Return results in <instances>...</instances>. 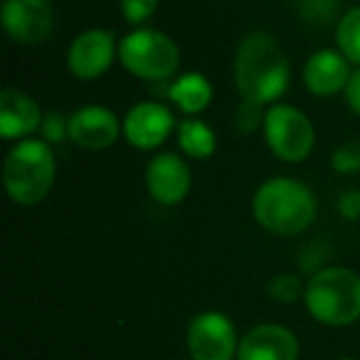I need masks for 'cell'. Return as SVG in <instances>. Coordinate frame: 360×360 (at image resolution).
<instances>
[{"label": "cell", "instance_id": "obj_24", "mask_svg": "<svg viewBox=\"0 0 360 360\" xmlns=\"http://www.w3.org/2000/svg\"><path fill=\"white\" fill-rule=\"evenodd\" d=\"M42 139L47 141V143H62L65 141V136L70 139V119H65L62 114H47L45 119H42Z\"/></svg>", "mask_w": 360, "mask_h": 360}, {"label": "cell", "instance_id": "obj_3", "mask_svg": "<svg viewBox=\"0 0 360 360\" xmlns=\"http://www.w3.org/2000/svg\"><path fill=\"white\" fill-rule=\"evenodd\" d=\"M57 160L45 139H22L3 163V183L13 202L22 207L40 205L55 188Z\"/></svg>", "mask_w": 360, "mask_h": 360}, {"label": "cell", "instance_id": "obj_19", "mask_svg": "<svg viewBox=\"0 0 360 360\" xmlns=\"http://www.w3.org/2000/svg\"><path fill=\"white\" fill-rule=\"evenodd\" d=\"M340 0H296V11L311 25H326L335 18Z\"/></svg>", "mask_w": 360, "mask_h": 360}, {"label": "cell", "instance_id": "obj_7", "mask_svg": "<svg viewBox=\"0 0 360 360\" xmlns=\"http://www.w3.org/2000/svg\"><path fill=\"white\" fill-rule=\"evenodd\" d=\"M240 348L235 323L222 311H202L188 326V353L193 360H232Z\"/></svg>", "mask_w": 360, "mask_h": 360}, {"label": "cell", "instance_id": "obj_13", "mask_svg": "<svg viewBox=\"0 0 360 360\" xmlns=\"http://www.w3.org/2000/svg\"><path fill=\"white\" fill-rule=\"evenodd\" d=\"M237 360H299V340L286 326L259 323L240 338Z\"/></svg>", "mask_w": 360, "mask_h": 360}, {"label": "cell", "instance_id": "obj_12", "mask_svg": "<svg viewBox=\"0 0 360 360\" xmlns=\"http://www.w3.org/2000/svg\"><path fill=\"white\" fill-rule=\"evenodd\" d=\"M124 134V121L99 104L82 106L70 116V141L86 150H106Z\"/></svg>", "mask_w": 360, "mask_h": 360}, {"label": "cell", "instance_id": "obj_2", "mask_svg": "<svg viewBox=\"0 0 360 360\" xmlns=\"http://www.w3.org/2000/svg\"><path fill=\"white\" fill-rule=\"evenodd\" d=\"M252 215L271 235H299L316 220V198L296 178H269L252 198Z\"/></svg>", "mask_w": 360, "mask_h": 360}, {"label": "cell", "instance_id": "obj_22", "mask_svg": "<svg viewBox=\"0 0 360 360\" xmlns=\"http://www.w3.org/2000/svg\"><path fill=\"white\" fill-rule=\"evenodd\" d=\"M264 119H266V106L255 104V101H242L237 106L235 126L242 134H255L259 126H264Z\"/></svg>", "mask_w": 360, "mask_h": 360}, {"label": "cell", "instance_id": "obj_10", "mask_svg": "<svg viewBox=\"0 0 360 360\" xmlns=\"http://www.w3.org/2000/svg\"><path fill=\"white\" fill-rule=\"evenodd\" d=\"M175 129L178 126L173 111L158 101H141L124 116V139L131 148L139 150H153L163 146Z\"/></svg>", "mask_w": 360, "mask_h": 360}, {"label": "cell", "instance_id": "obj_23", "mask_svg": "<svg viewBox=\"0 0 360 360\" xmlns=\"http://www.w3.org/2000/svg\"><path fill=\"white\" fill-rule=\"evenodd\" d=\"M333 168L338 173H358L360 170V143L358 141H345L333 153Z\"/></svg>", "mask_w": 360, "mask_h": 360}, {"label": "cell", "instance_id": "obj_18", "mask_svg": "<svg viewBox=\"0 0 360 360\" xmlns=\"http://www.w3.org/2000/svg\"><path fill=\"white\" fill-rule=\"evenodd\" d=\"M335 45L348 57L350 65L360 67V6L350 8L335 22Z\"/></svg>", "mask_w": 360, "mask_h": 360}, {"label": "cell", "instance_id": "obj_8", "mask_svg": "<svg viewBox=\"0 0 360 360\" xmlns=\"http://www.w3.org/2000/svg\"><path fill=\"white\" fill-rule=\"evenodd\" d=\"M0 20L20 45H40L55 30V8L50 0H6Z\"/></svg>", "mask_w": 360, "mask_h": 360}, {"label": "cell", "instance_id": "obj_26", "mask_svg": "<svg viewBox=\"0 0 360 360\" xmlns=\"http://www.w3.org/2000/svg\"><path fill=\"white\" fill-rule=\"evenodd\" d=\"M345 104H348V109L353 114L360 116V67L353 72L348 86H345Z\"/></svg>", "mask_w": 360, "mask_h": 360}, {"label": "cell", "instance_id": "obj_17", "mask_svg": "<svg viewBox=\"0 0 360 360\" xmlns=\"http://www.w3.org/2000/svg\"><path fill=\"white\" fill-rule=\"evenodd\" d=\"M175 131H178L180 150H183L188 158L205 160L217 150V134L212 131V126L205 124V121L188 116V119L180 121Z\"/></svg>", "mask_w": 360, "mask_h": 360}, {"label": "cell", "instance_id": "obj_4", "mask_svg": "<svg viewBox=\"0 0 360 360\" xmlns=\"http://www.w3.org/2000/svg\"><path fill=\"white\" fill-rule=\"evenodd\" d=\"M311 319L328 328H345L360 319V274L348 266H323L304 286Z\"/></svg>", "mask_w": 360, "mask_h": 360}, {"label": "cell", "instance_id": "obj_20", "mask_svg": "<svg viewBox=\"0 0 360 360\" xmlns=\"http://www.w3.org/2000/svg\"><path fill=\"white\" fill-rule=\"evenodd\" d=\"M266 291H269L271 299L279 301V304H294V301L299 299L301 294H304L299 276H294V274H276V276H271L269 284H266Z\"/></svg>", "mask_w": 360, "mask_h": 360}, {"label": "cell", "instance_id": "obj_1", "mask_svg": "<svg viewBox=\"0 0 360 360\" xmlns=\"http://www.w3.org/2000/svg\"><path fill=\"white\" fill-rule=\"evenodd\" d=\"M235 86L242 101L271 106L284 96L291 82V65L286 52L271 32L255 30L237 45Z\"/></svg>", "mask_w": 360, "mask_h": 360}, {"label": "cell", "instance_id": "obj_25", "mask_svg": "<svg viewBox=\"0 0 360 360\" xmlns=\"http://www.w3.org/2000/svg\"><path fill=\"white\" fill-rule=\"evenodd\" d=\"M338 212L345 220H360V191H348L340 195Z\"/></svg>", "mask_w": 360, "mask_h": 360}, {"label": "cell", "instance_id": "obj_15", "mask_svg": "<svg viewBox=\"0 0 360 360\" xmlns=\"http://www.w3.org/2000/svg\"><path fill=\"white\" fill-rule=\"evenodd\" d=\"M42 111L40 104L32 99L30 94L15 89V86H6L0 94V134L3 139L15 141V139H30L42 126Z\"/></svg>", "mask_w": 360, "mask_h": 360}, {"label": "cell", "instance_id": "obj_21", "mask_svg": "<svg viewBox=\"0 0 360 360\" xmlns=\"http://www.w3.org/2000/svg\"><path fill=\"white\" fill-rule=\"evenodd\" d=\"M121 15L129 25L141 27L143 22H148L158 11V0H119Z\"/></svg>", "mask_w": 360, "mask_h": 360}, {"label": "cell", "instance_id": "obj_16", "mask_svg": "<svg viewBox=\"0 0 360 360\" xmlns=\"http://www.w3.org/2000/svg\"><path fill=\"white\" fill-rule=\"evenodd\" d=\"M212 84L205 75L200 72H186V75H180L173 79L168 89V96L175 106L186 116H198L210 106L212 101Z\"/></svg>", "mask_w": 360, "mask_h": 360}, {"label": "cell", "instance_id": "obj_11", "mask_svg": "<svg viewBox=\"0 0 360 360\" xmlns=\"http://www.w3.org/2000/svg\"><path fill=\"white\" fill-rule=\"evenodd\" d=\"M193 186L191 168L178 153H158L146 165V188L158 205H178Z\"/></svg>", "mask_w": 360, "mask_h": 360}, {"label": "cell", "instance_id": "obj_9", "mask_svg": "<svg viewBox=\"0 0 360 360\" xmlns=\"http://www.w3.org/2000/svg\"><path fill=\"white\" fill-rule=\"evenodd\" d=\"M116 55H119V42L114 32L91 27L72 40L67 52V67L77 79H99L114 65Z\"/></svg>", "mask_w": 360, "mask_h": 360}, {"label": "cell", "instance_id": "obj_6", "mask_svg": "<svg viewBox=\"0 0 360 360\" xmlns=\"http://www.w3.org/2000/svg\"><path fill=\"white\" fill-rule=\"evenodd\" d=\"M264 139L269 150L284 163H301L311 155L316 146V129L301 109L291 104L266 106Z\"/></svg>", "mask_w": 360, "mask_h": 360}, {"label": "cell", "instance_id": "obj_5", "mask_svg": "<svg viewBox=\"0 0 360 360\" xmlns=\"http://www.w3.org/2000/svg\"><path fill=\"white\" fill-rule=\"evenodd\" d=\"M119 62L126 72L146 82L173 79L180 67V50L165 32L136 27L119 42Z\"/></svg>", "mask_w": 360, "mask_h": 360}, {"label": "cell", "instance_id": "obj_14", "mask_svg": "<svg viewBox=\"0 0 360 360\" xmlns=\"http://www.w3.org/2000/svg\"><path fill=\"white\" fill-rule=\"evenodd\" d=\"M353 70L340 50H319L304 65V84L314 96H333L345 91Z\"/></svg>", "mask_w": 360, "mask_h": 360}, {"label": "cell", "instance_id": "obj_27", "mask_svg": "<svg viewBox=\"0 0 360 360\" xmlns=\"http://www.w3.org/2000/svg\"><path fill=\"white\" fill-rule=\"evenodd\" d=\"M335 360H358V358H335Z\"/></svg>", "mask_w": 360, "mask_h": 360}]
</instances>
